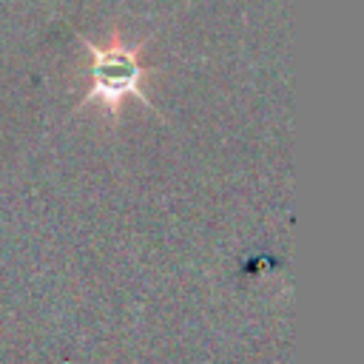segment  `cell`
I'll return each mask as SVG.
<instances>
[{
	"mask_svg": "<svg viewBox=\"0 0 364 364\" xmlns=\"http://www.w3.org/2000/svg\"><path fill=\"white\" fill-rule=\"evenodd\" d=\"M77 40L85 46L88 51V91L82 94V100L77 102V108L85 105H100L114 122L122 114V105L128 97H134L136 102H142L145 108L156 111V105L148 100L145 94V80L156 71V65L145 63L142 51L148 46L151 37L139 40V43H125L119 28L114 26L108 34V43H91L85 34L77 31ZM159 114V111H156Z\"/></svg>",
	"mask_w": 364,
	"mask_h": 364,
	"instance_id": "cell-1",
	"label": "cell"
}]
</instances>
